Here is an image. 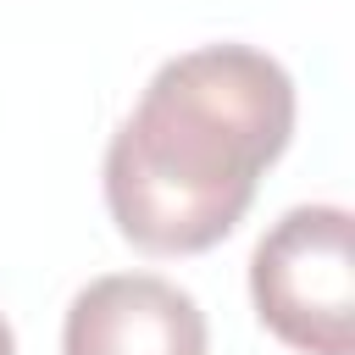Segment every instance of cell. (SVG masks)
Segmentation results:
<instances>
[{
	"label": "cell",
	"instance_id": "obj_1",
	"mask_svg": "<svg viewBox=\"0 0 355 355\" xmlns=\"http://www.w3.org/2000/svg\"><path fill=\"white\" fill-rule=\"evenodd\" d=\"M294 139V78L255 44H200L155 67L105 144V211L144 255H205L250 211Z\"/></svg>",
	"mask_w": 355,
	"mask_h": 355
},
{
	"label": "cell",
	"instance_id": "obj_2",
	"mask_svg": "<svg viewBox=\"0 0 355 355\" xmlns=\"http://www.w3.org/2000/svg\"><path fill=\"white\" fill-rule=\"evenodd\" d=\"M250 300L300 355H355V222L344 205L283 211L250 255Z\"/></svg>",
	"mask_w": 355,
	"mask_h": 355
},
{
	"label": "cell",
	"instance_id": "obj_3",
	"mask_svg": "<svg viewBox=\"0 0 355 355\" xmlns=\"http://www.w3.org/2000/svg\"><path fill=\"white\" fill-rule=\"evenodd\" d=\"M61 355H211V327L200 300L172 277L105 272L72 294Z\"/></svg>",
	"mask_w": 355,
	"mask_h": 355
},
{
	"label": "cell",
	"instance_id": "obj_4",
	"mask_svg": "<svg viewBox=\"0 0 355 355\" xmlns=\"http://www.w3.org/2000/svg\"><path fill=\"white\" fill-rule=\"evenodd\" d=\"M0 355H17V333H11L6 316H0Z\"/></svg>",
	"mask_w": 355,
	"mask_h": 355
}]
</instances>
